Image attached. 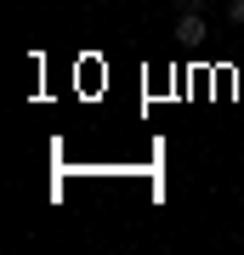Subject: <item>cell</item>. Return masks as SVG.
I'll return each instance as SVG.
<instances>
[{"mask_svg": "<svg viewBox=\"0 0 244 255\" xmlns=\"http://www.w3.org/2000/svg\"><path fill=\"white\" fill-rule=\"evenodd\" d=\"M227 17H233V23L244 28V0H227Z\"/></svg>", "mask_w": 244, "mask_h": 255, "instance_id": "cell-2", "label": "cell"}, {"mask_svg": "<svg viewBox=\"0 0 244 255\" xmlns=\"http://www.w3.org/2000/svg\"><path fill=\"white\" fill-rule=\"evenodd\" d=\"M176 34H182V40H199V34H205V17H199V11H182Z\"/></svg>", "mask_w": 244, "mask_h": 255, "instance_id": "cell-1", "label": "cell"}, {"mask_svg": "<svg viewBox=\"0 0 244 255\" xmlns=\"http://www.w3.org/2000/svg\"><path fill=\"white\" fill-rule=\"evenodd\" d=\"M182 11H205V0H182Z\"/></svg>", "mask_w": 244, "mask_h": 255, "instance_id": "cell-3", "label": "cell"}]
</instances>
